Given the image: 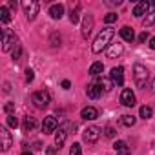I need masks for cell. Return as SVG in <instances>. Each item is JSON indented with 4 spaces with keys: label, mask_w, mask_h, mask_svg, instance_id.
Returning a JSON list of instances; mask_svg holds the SVG:
<instances>
[{
    "label": "cell",
    "mask_w": 155,
    "mask_h": 155,
    "mask_svg": "<svg viewBox=\"0 0 155 155\" xmlns=\"http://www.w3.org/2000/svg\"><path fill=\"white\" fill-rule=\"evenodd\" d=\"M104 131H106V137H115V130H113L111 126H108Z\"/></svg>",
    "instance_id": "obj_36"
},
{
    "label": "cell",
    "mask_w": 155,
    "mask_h": 155,
    "mask_svg": "<svg viewBox=\"0 0 155 155\" xmlns=\"http://www.w3.org/2000/svg\"><path fill=\"white\" fill-rule=\"evenodd\" d=\"M9 8H11V9H17V2H13V0H11V2H9Z\"/></svg>",
    "instance_id": "obj_39"
},
{
    "label": "cell",
    "mask_w": 155,
    "mask_h": 155,
    "mask_svg": "<svg viewBox=\"0 0 155 155\" xmlns=\"http://www.w3.org/2000/svg\"><path fill=\"white\" fill-rule=\"evenodd\" d=\"M113 150L117 151V155H131V150H130L126 140H117L113 144Z\"/></svg>",
    "instance_id": "obj_17"
},
{
    "label": "cell",
    "mask_w": 155,
    "mask_h": 155,
    "mask_svg": "<svg viewBox=\"0 0 155 155\" xmlns=\"http://www.w3.org/2000/svg\"><path fill=\"white\" fill-rule=\"evenodd\" d=\"M8 126H11V128H17L18 126V120H17L15 115H8Z\"/></svg>",
    "instance_id": "obj_31"
},
{
    "label": "cell",
    "mask_w": 155,
    "mask_h": 155,
    "mask_svg": "<svg viewBox=\"0 0 155 155\" xmlns=\"http://www.w3.org/2000/svg\"><path fill=\"white\" fill-rule=\"evenodd\" d=\"M68 130H69V122H64L58 126V131L55 133V146L57 148H62L66 139H68Z\"/></svg>",
    "instance_id": "obj_7"
},
{
    "label": "cell",
    "mask_w": 155,
    "mask_h": 155,
    "mask_svg": "<svg viewBox=\"0 0 155 155\" xmlns=\"http://www.w3.org/2000/svg\"><path fill=\"white\" fill-rule=\"evenodd\" d=\"M31 102L35 104V108L44 110V108L49 106V102H51V95H49L48 90H38V91H35V93L31 95Z\"/></svg>",
    "instance_id": "obj_3"
},
{
    "label": "cell",
    "mask_w": 155,
    "mask_h": 155,
    "mask_svg": "<svg viewBox=\"0 0 155 155\" xmlns=\"http://www.w3.org/2000/svg\"><path fill=\"white\" fill-rule=\"evenodd\" d=\"M11 55H13V60H18V58H20V55H22V46L18 44V46L11 51Z\"/></svg>",
    "instance_id": "obj_29"
},
{
    "label": "cell",
    "mask_w": 155,
    "mask_h": 155,
    "mask_svg": "<svg viewBox=\"0 0 155 155\" xmlns=\"http://www.w3.org/2000/svg\"><path fill=\"white\" fill-rule=\"evenodd\" d=\"M102 93H104V91H102V88L99 86L97 81H93V82L88 84V88H86V95H88L90 99H93V101H95V99H101Z\"/></svg>",
    "instance_id": "obj_11"
},
{
    "label": "cell",
    "mask_w": 155,
    "mask_h": 155,
    "mask_svg": "<svg viewBox=\"0 0 155 155\" xmlns=\"http://www.w3.org/2000/svg\"><path fill=\"white\" fill-rule=\"evenodd\" d=\"M69 86H71L69 81H62V88H64V90H69Z\"/></svg>",
    "instance_id": "obj_37"
},
{
    "label": "cell",
    "mask_w": 155,
    "mask_h": 155,
    "mask_svg": "<svg viewBox=\"0 0 155 155\" xmlns=\"http://www.w3.org/2000/svg\"><path fill=\"white\" fill-rule=\"evenodd\" d=\"M135 120H137V119H135L133 115H122V117H120V124H122V126H128V128L135 126Z\"/></svg>",
    "instance_id": "obj_24"
},
{
    "label": "cell",
    "mask_w": 155,
    "mask_h": 155,
    "mask_svg": "<svg viewBox=\"0 0 155 155\" xmlns=\"http://www.w3.org/2000/svg\"><path fill=\"white\" fill-rule=\"evenodd\" d=\"M120 104L126 106V108H133L135 106V93L130 88L122 90V93H120Z\"/></svg>",
    "instance_id": "obj_10"
},
{
    "label": "cell",
    "mask_w": 155,
    "mask_h": 155,
    "mask_svg": "<svg viewBox=\"0 0 155 155\" xmlns=\"http://www.w3.org/2000/svg\"><path fill=\"white\" fill-rule=\"evenodd\" d=\"M0 20H2L4 24L11 20V11H9V8H6V6L0 8Z\"/></svg>",
    "instance_id": "obj_23"
},
{
    "label": "cell",
    "mask_w": 155,
    "mask_h": 155,
    "mask_svg": "<svg viewBox=\"0 0 155 155\" xmlns=\"http://www.w3.org/2000/svg\"><path fill=\"white\" fill-rule=\"evenodd\" d=\"M150 48H151V49H155V37H151V38H150Z\"/></svg>",
    "instance_id": "obj_38"
},
{
    "label": "cell",
    "mask_w": 155,
    "mask_h": 155,
    "mask_svg": "<svg viewBox=\"0 0 155 155\" xmlns=\"http://www.w3.org/2000/svg\"><path fill=\"white\" fill-rule=\"evenodd\" d=\"M33 79H35V73H33V69L28 68V69H26V82H31Z\"/></svg>",
    "instance_id": "obj_33"
},
{
    "label": "cell",
    "mask_w": 155,
    "mask_h": 155,
    "mask_svg": "<svg viewBox=\"0 0 155 155\" xmlns=\"http://www.w3.org/2000/svg\"><path fill=\"white\" fill-rule=\"evenodd\" d=\"M115 20H117V13H108V15L104 17V22H106V24H113Z\"/></svg>",
    "instance_id": "obj_30"
},
{
    "label": "cell",
    "mask_w": 155,
    "mask_h": 155,
    "mask_svg": "<svg viewBox=\"0 0 155 155\" xmlns=\"http://www.w3.org/2000/svg\"><path fill=\"white\" fill-rule=\"evenodd\" d=\"M148 37H150V35H148V31H142V33L139 35V42H140V44H144V42L148 40Z\"/></svg>",
    "instance_id": "obj_34"
},
{
    "label": "cell",
    "mask_w": 155,
    "mask_h": 155,
    "mask_svg": "<svg viewBox=\"0 0 155 155\" xmlns=\"http://www.w3.org/2000/svg\"><path fill=\"white\" fill-rule=\"evenodd\" d=\"M37 128V120L33 117H26L22 122V131H33Z\"/></svg>",
    "instance_id": "obj_21"
},
{
    "label": "cell",
    "mask_w": 155,
    "mask_h": 155,
    "mask_svg": "<svg viewBox=\"0 0 155 155\" xmlns=\"http://www.w3.org/2000/svg\"><path fill=\"white\" fill-rule=\"evenodd\" d=\"M49 15H51L53 20H60L62 15H64V6H62V4H53V6L49 8Z\"/></svg>",
    "instance_id": "obj_18"
},
{
    "label": "cell",
    "mask_w": 155,
    "mask_h": 155,
    "mask_svg": "<svg viewBox=\"0 0 155 155\" xmlns=\"http://www.w3.org/2000/svg\"><path fill=\"white\" fill-rule=\"evenodd\" d=\"M57 146H48L46 148V155H57V150H55Z\"/></svg>",
    "instance_id": "obj_35"
},
{
    "label": "cell",
    "mask_w": 155,
    "mask_h": 155,
    "mask_svg": "<svg viewBox=\"0 0 155 155\" xmlns=\"http://www.w3.org/2000/svg\"><path fill=\"white\" fill-rule=\"evenodd\" d=\"M97 82H99V86L102 88V91H104V93L111 91V88H113V82H111V79H104V77H101V79H97Z\"/></svg>",
    "instance_id": "obj_22"
},
{
    "label": "cell",
    "mask_w": 155,
    "mask_h": 155,
    "mask_svg": "<svg viewBox=\"0 0 155 155\" xmlns=\"http://www.w3.org/2000/svg\"><path fill=\"white\" fill-rule=\"evenodd\" d=\"M102 71H104V64H102V62H93V64L90 66V75L95 77V79L102 75Z\"/></svg>",
    "instance_id": "obj_20"
},
{
    "label": "cell",
    "mask_w": 155,
    "mask_h": 155,
    "mask_svg": "<svg viewBox=\"0 0 155 155\" xmlns=\"http://www.w3.org/2000/svg\"><path fill=\"white\" fill-rule=\"evenodd\" d=\"M81 117H82L84 120H95V119L99 117V110L93 108V106H86V108H82Z\"/></svg>",
    "instance_id": "obj_15"
},
{
    "label": "cell",
    "mask_w": 155,
    "mask_h": 155,
    "mask_svg": "<svg viewBox=\"0 0 155 155\" xmlns=\"http://www.w3.org/2000/svg\"><path fill=\"white\" fill-rule=\"evenodd\" d=\"M113 35H115V29H113V28H104V29L97 35V38L93 40L91 51H93V53H101V51H104L106 48H110Z\"/></svg>",
    "instance_id": "obj_1"
},
{
    "label": "cell",
    "mask_w": 155,
    "mask_h": 155,
    "mask_svg": "<svg viewBox=\"0 0 155 155\" xmlns=\"http://www.w3.org/2000/svg\"><path fill=\"white\" fill-rule=\"evenodd\" d=\"M13 110H15V104H13V102H8V104L4 106V111H6L8 115H13Z\"/></svg>",
    "instance_id": "obj_32"
},
{
    "label": "cell",
    "mask_w": 155,
    "mask_h": 155,
    "mask_svg": "<svg viewBox=\"0 0 155 155\" xmlns=\"http://www.w3.org/2000/svg\"><path fill=\"white\" fill-rule=\"evenodd\" d=\"M151 93H155V79H153V82H151Z\"/></svg>",
    "instance_id": "obj_40"
},
{
    "label": "cell",
    "mask_w": 155,
    "mask_h": 155,
    "mask_svg": "<svg viewBox=\"0 0 155 155\" xmlns=\"http://www.w3.org/2000/svg\"><path fill=\"white\" fill-rule=\"evenodd\" d=\"M93 24H95L93 17H91V15H84V20H82V38H88V37L91 35Z\"/></svg>",
    "instance_id": "obj_12"
},
{
    "label": "cell",
    "mask_w": 155,
    "mask_h": 155,
    "mask_svg": "<svg viewBox=\"0 0 155 155\" xmlns=\"http://www.w3.org/2000/svg\"><path fill=\"white\" fill-rule=\"evenodd\" d=\"M133 81H135L137 88H140V90L146 88V84L150 81V71L146 69V66H142V64L133 66Z\"/></svg>",
    "instance_id": "obj_2"
},
{
    "label": "cell",
    "mask_w": 155,
    "mask_h": 155,
    "mask_svg": "<svg viewBox=\"0 0 155 155\" xmlns=\"http://www.w3.org/2000/svg\"><path fill=\"white\" fill-rule=\"evenodd\" d=\"M150 6H155V0H153V2H150Z\"/></svg>",
    "instance_id": "obj_42"
},
{
    "label": "cell",
    "mask_w": 155,
    "mask_h": 155,
    "mask_svg": "<svg viewBox=\"0 0 155 155\" xmlns=\"http://www.w3.org/2000/svg\"><path fill=\"white\" fill-rule=\"evenodd\" d=\"M122 51H124V46H122L120 42H113V44L108 48V58H117V57L122 55Z\"/></svg>",
    "instance_id": "obj_16"
},
{
    "label": "cell",
    "mask_w": 155,
    "mask_h": 155,
    "mask_svg": "<svg viewBox=\"0 0 155 155\" xmlns=\"http://www.w3.org/2000/svg\"><path fill=\"white\" fill-rule=\"evenodd\" d=\"M139 115H140L142 119H151V115H153V110H151L150 106H140V110H139Z\"/></svg>",
    "instance_id": "obj_25"
},
{
    "label": "cell",
    "mask_w": 155,
    "mask_h": 155,
    "mask_svg": "<svg viewBox=\"0 0 155 155\" xmlns=\"http://www.w3.org/2000/svg\"><path fill=\"white\" fill-rule=\"evenodd\" d=\"M18 46V38L9 29H2V51H13Z\"/></svg>",
    "instance_id": "obj_4"
},
{
    "label": "cell",
    "mask_w": 155,
    "mask_h": 155,
    "mask_svg": "<svg viewBox=\"0 0 155 155\" xmlns=\"http://www.w3.org/2000/svg\"><path fill=\"white\" fill-rule=\"evenodd\" d=\"M0 137H2V151H8L13 144V137L8 131V128H0Z\"/></svg>",
    "instance_id": "obj_14"
},
{
    "label": "cell",
    "mask_w": 155,
    "mask_h": 155,
    "mask_svg": "<svg viewBox=\"0 0 155 155\" xmlns=\"http://www.w3.org/2000/svg\"><path fill=\"white\" fill-rule=\"evenodd\" d=\"M148 11H150V2H146V0H140V2H137V4L133 6V15H135L137 18L148 15Z\"/></svg>",
    "instance_id": "obj_13"
},
{
    "label": "cell",
    "mask_w": 155,
    "mask_h": 155,
    "mask_svg": "<svg viewBox=\"0 0 155 155\" xmlns=\"http://www.w3.org/2000/svg\"><path fill=\"white\" fill-rule=\"evenodd\" d=\"M110 79H111V82L115 84V86H122L124 84V68L122 66H117V68H113L111 69V73H110Z\"/></svg>",
    "instance_id": "obj_9"
},
{
    "label": "cell",
    "mask_w": 155,
    "mask_h": 155,
    "mask_svg": "<svg viewBox=\"0 0 155 155\" xmlns=\"http://www.w3.org/2000/svg\"><path fill=\"white\" fill-rule=\"evenodd\" d=\"M120 37H122V40H126V42H133V40H135V31H133V28H130V26L120 28Z\"/></svg>",
    "instance_id": "obj_19"
},
{
    "label": "cell",
    "mask_w": 155,
    "mask_h": 155,
    "mask_svg": "<svg viewBox=\"0 0 155 155\" xmlns=\"http://www.w3.org/2000/svg\"><path fill=\"white\" fill-rule=\"evenodd\" d=\"M57 128H58V120H57V117L48 115V117L44 119V122H42V131H44L46 135H49V133L57 131Z\"/></svg>",
    "instance_id": "obj_8"
},
{
    "label": "cell",
    "mask_w": 155,
    "mask_h": 155,
    "mask_svg": "<svg viewBox=\"0 0 155 155\" xmlns=\"http://www.w3.org/2000/svg\"><path fill=\"white\" fill-rule=\"evenodd\" d=\"M22 155H33V153H29V151H24V153H22Z\"/></svg>",
    "instance_id": "obj_41"
},
{
    "label": "cell",
    "mask_w": 155,
    "mask_h": 155,
    "mask_svg": "<svg viewBox=\"0 0 155 155\" xmlns=\"http://www.w3.org/2000/svg\"><path fill=\"white\" fill-rule=\"evenodd\" d=\"M99 137H101V128H97V126H88L82 133V139L88 144H95L99 140Z\"/></svg>",
    "instance_id": "obj_6"
},
{
    "label": "cell",
    "mask_w": 155,
    "mask_h": 155,
    "mask_svg": "<svg viewBox=\"0 0 155 155\" xmlns=\"http://www.w3.org/2000/svg\"><path fill=\"white\" fill-rule=\"evenodd\" d=\"M69 155H82V148L79 142H73V146L69 148Z\"/></svg>",
    "instance_id": "obj_27"
},
{
    "label": "cell",
    "mask_w": 155,
    "mask_h": 155,
    "mask_svg": "<svg viewBox=\"0 0 155 155\" xmlns=\"http://www.w3.org/2000/svg\"><path fill=\"white\" fill-rule=\"evenodd\" d=\"M22 8H24V11H26L28 20H35V17L38 15L40 4L37 2V0H24V2H22Z\"/></svg>",
    "instance_id": "obj_5"
},
{
    "label": "cell",
    "mask_w": 155,
    "mask_h": 155,
    "mask_svg": "<svg viewBox=\"0 0 155 155\" xmlns=\"http://www.w3.org/2000/svg\"><path fill=\"white\" fill-rule=\"evenodd\" d=\"M79 13H81V6H77L75 9H71V13H69V22H71V24H77V22H79Z\"/></svg>",
    "instance_id": "obj_26"
},
{
    "label": "cell",
    "mask_w": 155,
    "mask_h": 155,
    "mask_svg": "<svg viewBox=\"0 0 155 155\" xmlns=\"http://www.w3.org/2000/svg\"><path fill=\"white\" fill-rule=\"evenodd\" d=\"M151 24H155V11H153V13H150V15L142 20V26H144V28H150Z\"/></svg>",
    "instance_id": "obj_28"
}]
</instances>
